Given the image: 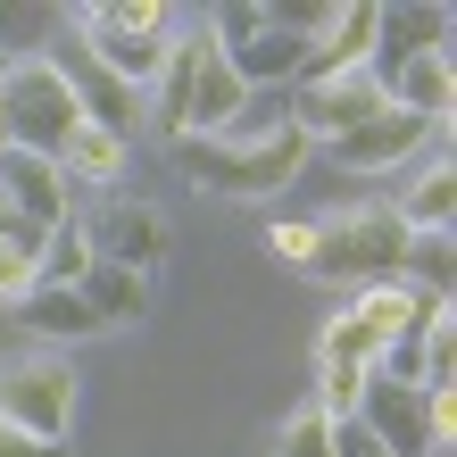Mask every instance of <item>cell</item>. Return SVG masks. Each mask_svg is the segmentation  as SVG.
<instances>
[{
  "instance_id": "7a4b0ae2",
  "label": "cell",
  "mask_w": 457,
  "mask_h": 457,
  "mask_svg": "<svg viewBox=\"0 0 457 457\" xmlns=\"http://www.w3.org/2000/svg\"><path fill=\"white\" fill-rule=\"evenodd\" d=\"M84 125V100H75L59 50H17L0 59V142L9 150H34V158H59Z\"/></svg>"
},
{
  "instance_id": "6da1fadb",
  "label": "cell",
  "mask_w": 457,
  "mask_h": 457,
  "mask_svg": "<svg viewBox=\"0 0 457 457\" xmlns=\"http://www.w3.org/2000/svg\"><path fill=\"white\" fill-rule=\"evenodd\" d=\"M316 142L300 125H266V133H192V142H175V167L200 183V192H233V200H275L291 183L308 175Z\"/></svg>"
},
{
  "instance_id": "44dd1931",
  "label": "cell",
  "mask_w": 457,
  "mask_h": 457,
  "mask_svg": "<svg viewBox=\"0 0 457 457\" xmlns=\"http://www.w3.org/2000/svg\"><path fill=\"white\" fill-rule=\"evenodd\" d=\"M316 374H349V383H366V374H383V341L341 308L333 325H325V341H316Z\"/></svg>"
},
{
  "instance_id": "52a82bcc",
  "label": "cell",
  "mask_w": 457,
  "mask_h": 457,
  "mask_svg": "<svg viewBox=\"0 0 457 457\" xmlns=\"http://www.w3.org/2000/svg\"><path fill=\"white\" fill-rule=\"evenodd\" d=\"M0 416H9L17 433L59 449L75 433V366L59 349H17V358L0 366Z\"/></svg>"
},
{
  "instance_id": "ffe728a7",
  "label": "cell",
  "mask_w": 457,
  "mask_h": 457,
  "mask_svg": "<svg viewBox=\"0 0 457 457\" xmlns=\"http://www.w3.org/2000/svg\"><path fill=\"white\" fill-rule=\"evenodd\" d=\"M59 167H67V183L75 192H109V183H125V167H133V150L117 142V133H100V125H75V142L59 150Z\"/></svg>"
},
{
  "instance_id": "e0dca14e",
  "label": "cell",
  "mask_w": 457,
  "mask_h": 457,
  "mask_svg": "<svg viewBox=\"0 0 457 457\" xmlns=\"http://www.w3.org/2000/svg\"><path fill=\"white\" fill-rule=\"evenodd\" d=\"M457 17L441 9V0H424V9H383L374 17V59L366 67H399V59H433V50H449Z\"/></svg>"
},
{
  "instance_id": "ba28073f",
  "label": "cell",
  "mask_w": 457,
  "mask_h": 457,
  "mask_svg": "<svg viewBox=\"0 0 457 457\" xmlns=\"http://www.w3.org/2000/svg\"><path fill=\"white\" fill-rule=\"evenodd\" d=\"M175 42H183V142H192V133H225L258 92L233 75L225 42L208 34V17L200 25H175Z\"/></svg>"
},
{
  "instance_id": "d6986e66",
  "label": "cell",
  "mask_w": 457,
  "mask_h": 457,
  "mask_svg": "<svg viewBox=\"0 0 457 457\" xmlns=\"http://www.w3.org/2000/svg\"><path fill=\"white\" fill-rule=\"evenodd\" d=\"M75 291H84V308H92L109 333H117V325H142V316H150V275H133V266L92 258V275L75 283Z\"/></svg>"
},
{
  "instance_id": "5bb4252c",
  "label": "cell",
  "mask_w": 457,
  "mask_h": 457,
  "mask_svg": "<svg viewBox=\"0 0 457 457\" xmlns=\"http://www.w3.org/2000/svg\"><path fill=\"white\" fill-rule=\"evenodd\" d=\"M374 75V92L391 100V109H408L424 125H449L457 109V67H449V50H433V59H399V67H366Z\"/></svg>"
},
{
  "instance_id": "3957f363",
  "label": "cell",
  "mask_w": 457,
  "mask_h": 457,
  "mask_svg": "<svg viewBox=\"0 0 457 457\" xmlns=\"http://www.w3.org/2000/svg\"><path fill=\"white\" fill-rule=\"evenodd\" d=\"M75 50L150 100V84L167 75V50H175V9L167 0H92V9H75Z\"/></svg>"
},
{
  "instance_id": "277c9868",
  "label": "cell",
  "mask_w": 457,
  "mask_h": 457,
  "mask_svg": "<svg viewBox=\"0 0 457 457\" xmlns=\"http://www.w3.org/2000/svg\"><path fill=\"white\" fill-rule=\"evenodd\" d=\"M399 250H408V225L391 217V200H349V208H333V217H316V250H308L300 275L333 283V291L391 283Z\"/></svg>"
},
{
  "instance_id": "8992f818",
  "label": "cell",
  "mask_w": 457,
  "mask_h": 457,
  "mask_svg": "<svg viewBox=\"0 0 457 457\" xmlns=\"http://www.w3.org/2000/svg\"><path fill=\"white\" fill-rule=\"evenodd\" d=\"M341 175H358V183H374V175H416L424 158H449V125H424V117H408V109H374L358 133H341V142L325 150Z\"/></svg>"
},
{
  "instance_id": "30bf717a",
  "label": "cell",
  "mask_w": 457,
  "mask_h": 457,
  "mask_svg": "<svg viewBox=\"0 0 457 457\" xmlns=\"http://www.w3.org/2000/svg\"><path fill=\"white\" fill-rule=\"evenodd\" d=\"M167 250H175V225H167V208L109 192V208L92 217V258L133 266V275H158V266H167Z\"/></svg>"
},
{
  "instance_id": "484cf974",
  "label": "cell",
  "mask_w": 457,
  "mask_h": 457,
  "mask_svg": "<svg viewBox=\"0 0 457 457\" xmlns=\"http://www.w3.org/2000/svg\"><path fill=\"white\" fill-rule=\"evenodd\" d=\"M333 457H391V449L374 441V433H366L358 416H349V424H333Z\"/></svg>"
},
{
  "instance_id": "2e32d148",
  "label": "cell",
  "mask_w": 457,
  "mask_h": 457,
  "mask_svg": "<svg viewBox=\"0 0 457 457\" xmlns=\"http://www.w3.org/2000/svg\"><path fill=\"white\" fill-rule=\"evenodd\" d=\"M67 67V84H75V100H84V125H100V133H117V142L133 150V133H142V117H150V100L133 92V84H117V75H100L84 50L75 59H59Z\"/></svg>"
},
{
  "instance_id": "7c38bea8",
  "label": "cell",
  "mask_w": 457,
  "mask_h": 457,
  "mask_svg": "<svg viewBox=\"0 0 457 457\" xmlns=\"http://www.w3.org/2000/svg\"><path fill=\"white\" fill-rule=\"evenodd\" d=\"M358 424H366L391 457H433V433H424V391L399 383V374H374V383H366Z\"/></svg>"
},
{
  "instance_id": "4316f807",
  "label": "cell",
  "mask_w": 457,
  "mask_h": 457,
  "mask_svg": "<svg viewBox=\"0 0 457 457\" xmlns=\"http://www.w3.org/2000/svg\"><path fill=\"white\" fill-rule=\"evenodd\" d=\"M0 457H67V449H50V441H34V433H17V424L0 416Z\"/></svg>"
},
{
  "instance_id": "603a6c76",
  "label": "cell",
  "mask_w": 457,
  "mask_h": 457,
  "mask_svg": "<svg viewBox=\"0 0 457 457\" xmlns=\"http://www.w3.org/2000/svg\"><path fill=\"white\" fill-rule=\"evenodd\" d=\"M275 457H333V416L316 408V399H300V408L275 424Z\"/></svg>"
},
{
  "instance_id": "ac0fdd59",
  "label": "cell",
  "mask_w": 457,
  "mask_h": 457,
  "mask_svg": "<svg viewBox=\"0 0 457 457\" xmlns=\"http://www.w3.org/2000/svg\"><path fill=\"white\" fill-rule=\"evenodd\" d=\"M391 217L408 225V233H449L457 217V175H449V158H424V167L391 192Z\"/></svg>"
},
{
  "instance_id": "d4e9b609",
  "label": "cell",
  "mask_w": 457,
  "mask_h": 457,
  "mask_svg": "<svg viewBox=\"0 0 457 457\" xmlns=\"http://www.w3.org/2000/svg\"><path fill=\"white\" fill-rule=\"evenodd\" d=\"M308 250H316V217H275L266 225V258L275 266H308Z\"/></svg>"
},
{
  "instance_id": "cb8c5ba5",
  "label": "cell",
  "mask_w": 457,
  "mask_h": 457,
  "mask_svg": "<svg viewBox=\"0 0 457 457\" xmlns=\"http://www.w3.org/2000/svg\"><path fill=\"white\" fill-rule=\"evenodd\" d=\"M42 283V258H34V241H0V308H25V291Z\"/></svg>"
},
{
  "instance_id": "8fae6325",
  "label": "cell",
  "mask_w": 457,
  "mask_h": 457,
  "mask_svg": "<svg viewBox=\"0 0 457 457\" xmlns=\"http://www.w3.org/2000/svg\"><path fill=\"white\" fill-rule=\"evenodd\" d=\"M0 200H9L34 233H50L59 217H75L67 167H59V158H34V150H9V142H0Z\"/></svg>"
},
{
  "instance_id": "83f0119b",
  "label": "cell",
  "mask_w": 457,
  "mask_h": 457,
  "mask_svg": "<svg viewBox=\"0 0 457 457\" xmlns=\"http://www.w3.org/2000/svg\"><path fill=\"white\" fill-rule=\"evenodd\" d=\"M0 241H42V233H34V225H25V217H17V208H9V200H0Z\"/></svg>"
},
{
  "instance_id": "5b68a950",
  "label": "cell",
  "mask_w": 457,
  "mask_h": 457,
  "mask_svg": "<svg viewBox=\"0 0 457 457\" xmlns=\"http://www.w3.org/2000/svg\"><path fill=\"white\" fill-rule=\"evenodd\" d=\"M208 34L225 42V59H233V75L250 92H291V84H300V67H308V34L291 25V9L233 0V9L208 17Z\"/></svg>"
},
{
  "instance_id": "4fadbf2b",
  "label": "cell",
  "mask_w": 457,
  "mask_h": 457,
  "mask_svg": "<svg viewBox=\"0 0 457 457\" xmlns=\"http://www.w3.org/2000/svg\"><path fill=\"white\" fill-rule=\"evenodd\" d=\"M374 17H383V0H349V9H316L308 25V67L300 75H349L374 59Z\"/></svg>"
},
{
  "instance_id": "9a60e30c",
  "label": "cell",
  "mask_w": 457,
  "mask_h": 457,
  "mask_svg": "<svg viewBox=\"0 0 457 457\" xmlns=\"http://www.w3.org/2000/svg\"><path fill=\"white\" fill-rule=\"evenodd\" d=\"M17 325L34 333V349H84V341H100L109 325H100V316L84 308V291H59V283H34L25 291V308H17Z\"/></svg>"
},
{
  "instance_id": "7402d4cb",
  "label": "cell",
  "mask_w": 457,
  "mask_h": 457,
  "mask_svg": "<svg viewBox=\"0 0 457 457\" xmlns=\"http://www.w3.org/2000/svg\"><path fill=\"white\" fill-rule=\"evenodd\" d=\"M34 258H42V283L75 291V283L92 275V225H84V217H59V225L34 241Z\"/></svg>"
},
{
  "instance_id": "9c48e42d",
  "label": "cell",
  "mask_w": 457,
  "mask_h": 457,
  "mask_svg": "<svg viewBox=\"0 0 457 457\" xmlns=\"http://www.w3.org/2000/svg\"><path fill=\"white\" fill-rule=\"evenodd\" d=\"M374 109H383V92H374L366 67H349V75H300V84L283 92V117L300 125L316 150H333L341 133H358Z\"/></svg>"
}]
</instances>
